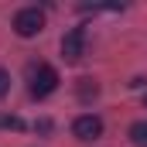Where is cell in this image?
<instances>
[{
    "mask_svg": "<svg viewBox=\"0 0 147 147\" xmlns=\"http://www.w3.org/2000/svg\"><path fill=\"white\" fill-rule=\"evenodd\" d=\"M55 89H58V72H55L51 65H38V69H31V96H34V99L51 96Z\"/></svg>",
    "mask_w": 147,
    "mask_h": 147,
    "instance_id": "6da1fadb",
    "label": "cell"
},
{
    "mask_svg": "<svg viewBox=\"0 0 147 147\" xmlns=\"http://www.w3.org/2000/svg\"><path fill=\"white\" fill-rule=\"evenodd\" d=\"M144 110H147V96H144Z\"/></svg>",
    "mask_w": 147,
    "mask_h": 147,
    "instance_id": "9c48e42d",
    "label": "cell"
},
{
    "mask_svg": "<svg viewBox=\"0 0 147 147\" xmlns=\"http://www.w3.org/2000/svg\"><path fill=\"white\" fill-rule=\"evenodd\" d=\"M41 28H45V14H41L38 7H24V10L14 14V31L21 38H34Z\"/></svg>",
    "mask_w": 147,
    "mask_h": 147,
    "instance_id": "7a4b0ae2",
    "label": "cell"
},
{
    "mask_svg": "<svg viewBox=\"0 0 147 147\" xmlns=\"http://www.w3.org/2000/svg\"><path fill=\"white\" fill-rule=\"evenodd\" d=\"M24 127V120H17V116H0V130H21Z\"/></svg>",
    "mask_w": 147,
    "mask_h": 147,
    "instance_id": "52a82bcc",
    "label": "cell"
},
{
    "mask_svg": "<svg viewBox=\"0 0 147 147\" xmlns=\"http://www.w3.org/2000/svg\"><path fill=\"white\" fill-rule=\"evenodd\" d=\"M96 92H99V86H96L92 79H79V96H82V99H92Z\"/></svg>",
    "mask_w": 147,
    "mask_h": 147,
    "instance_id": "8992f818",
    "label": "cell"
},
{
    "mask_svg": "<svg viewBox=\"0 0 147 147\" xmlns=\"http://www.w3.org/2000/svg\"><path fill=\"white\" fill-rule=\"evenodd\" d=\"M7 92H10V72L0 69V96H7Z\"/></svg>",
    "mask_w": 147,
    "mask_h": 147,
    "instance_id": "ba28073f",
    "label": "cell"
},
{
    "mask_svg": "<svg viewBox=\"0 0 147 147\" xmlns=\"http://www.w3.org/2000/svg\"><path fill=\"white\" fill-rule=\"evenodd\" d=\"M86 55V28H72L62 38V58L65 62H82Z\"/></svg>",
    "mask_w": 147,
    "mask_h": 147,
    "instance_id": "3957f363",
    "label": "cell"
},
{
    "mask_svg": "<svg viewBox=\"0 0 147 147\" xmlns=\"http://www.w3.org/2000/svg\"><path fill=\"white\" fill-rule=\"evenodd\" d=\"M130 140L137 147H147V120H137V123L130 127Z\"/></svg>",
    "mask_w": 147,
    "mask_h": 147,
    "instance_id": "5b68a950",
    "label": "cell"
},
{
    "mask_svg": "<svg viewBox=\"0 0 147 147\" xmlns=\"http://www.w3.org/2000/svg\"><path fill=\"white\" fill-rule=\"evenodd\" d=\"M72 134L79 137V140H96V137L103 134V120H99L96 113H82V116H75Z\"/></svg>",
    "mask_w": 147,
    "mask_h": 147,
    "instance_id": "277c9868",
    "label": "cell"
}]
</instances>
